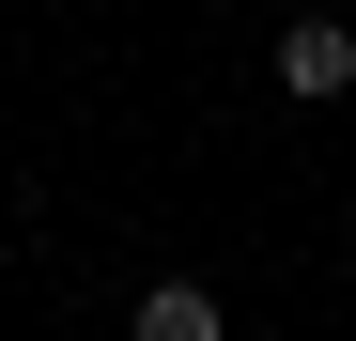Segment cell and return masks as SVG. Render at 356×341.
Returning a JSON list of instances; mask_svg holds the SVG:
<instances>
[{
    "label": "cell",
    "mask_w": 356,
    "mask_h": 341,
    "mask_svg": "<svg viewBox=\"0 0 356 341\" xmlns=\"http://www.w3.org/2000/svg\"><path fill=\"white\" fill-rule=\"evenodd\" d=\"M356 78V16H294L279 31V93H341Z\"/></svg>",
    "instance_id": "6da1fadb"
},
{
    "label": "cell",
    "mask_w": 356,
    "mask_h": 341,
    "mask_svg": "<svg viewBox=\"0 0 356 341\" xmlns=\"http://www.w3.org/2000/svg\"><path fill=\"white\" fill-rule=\"evenodd\" d=\"M140 341H232V326H217L202 279H155V295H140Z\"/></svg>",
    "instance_id": "7a4b0ae2"
}]
</instances>
